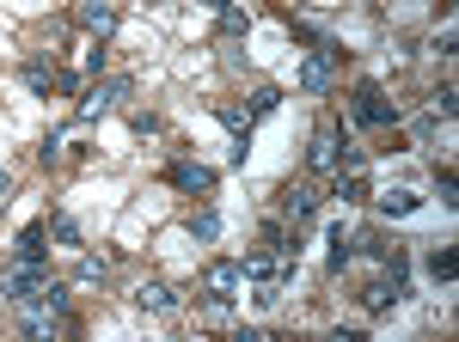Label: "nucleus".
<instances>
[{"mask_svg":"<svg viewBox=\"0 0 459 342\" xmlns=\"http://www.w3.org/2000/svg\"><path fill=\"white\" fill-rule=\"evenodd\" d=\"M129 92H135V80H129V73H110V80H86V86H80V110H74V116H80V123H99V116H110V110L129 98Z\"/></svg>","mask_w":459,"mask_h":342,"instance_id":"1","label":"nucleus"},{"mask_svg":"<svg viewBox=\"0 0 459 342\" xmlns=\"http://www.w3.org/2000/svg\"><path fill=\"white\" fill-rule=\"evenodd\" d=\"M43 281H49V263H6V275H0V300H6V306H25Z\"/></svg>","mask_w":459,"mask_h":342,"instance_id":"2","label":"nucleus"},{"mask_svg":"<svg viewBox=\"0 0 459 342\" xmlns=\"http://www.w3.org/2000/svg\"><path fill=\"white\" fill-rule=\"evenodd\" d=\"M337 56H343V49H337V43H318L313 56H307V62H300V92H331V86H337Z\"/></svg>","mask_w":459,"mask_h":342,"instance_id":"3","label":"nucleus"},{"mask_svg":"<svg viewBox=\"0 0 459 342\" xmlns=\"http://www.w3.org/2000/svg\"><path fill=\"white\" fill-rule=\"evenodd\" d=\"M398 300H404V257H392L386 269H380L374 281H368V294H361V306H368V312H392Z\"/></svg>","mask_w":459,"mask_h":342,"instance_id":"4","label":"nucleus"},{"mask_svg":"<svg viewBox=\"0 0 459 342\" xmlns=\"http://www.w3.org/2000/svg\"><path fill=\"white\" fill-rule=\"evenodd\" d=\"M355 123H368V129L398 123V110H392V98H386V86H380V80H361V86H355Z\"/></svg>","mask_w":459,"mask_h":342,"instance_id":"5","label":"nucleus"},{"mask_svg":"<svg viewBox=\"0 0 459 342\" xmlns=\"http://www.w3.org/2000/svg\"><path fill=\"white\" fill-rule=\"evenodd\" d=\"M318 202H325V190H318V184H288V190H282V220L300 233V227L318 214Z\"/></svg>","mask_w":459,"mask_h":342,"instance_id":"6","label":"nucleus"},{"mask_svg":"<svg viewBox=\"0 0 459 342\" xmlns=\"http://www.w3.org/2000/svg\"><path fill=\"white\" fill-rule=\"evenodd\" d=\"M203 287H209V300H233V294L246 287V269H239L233 257H214L209 275H203Z\"/></svg>","mask_w":459,"mask_h":342,"instance_id":"7","label":"nucleus"},{"mask_svg":"<svg viewBox=\"0 0 459 342\" xmlns=\"http://www.w3.org/2000/svg\"><path fill=\"white\" fill-rule=\"evenodd\" d=\"M166 177H172V190H178V196H209V190H214V171L203 166V159H178V166L166 171Z\"/></svg>","mask_w":459,"mask_h":342,"instance_id":"8","label":"nucleus"},{"mask_svg":"<svg viewBox=\"0 0 459 342\" xmlns=\"http://www.w3.org/2000/svg\"><path fill=\"white\" fill-rule=\"evenodd\" d=\"M343 141H350V135H343V129L325 116V123L313 129V171H337V153H343Z\"/></svg>","mask_w":459,"mask_h":342,"instance_id":"9","label":"nucleus"},{"mask_svg":"<svg viewBox=\"0 0 459 342\" xmlns=\"http://www.w3.org/2000/svg\"><path fill=\"white\" fill-rule=\"evenodd\" d=\"M135 306L153 312V318H178L184 300H178V287H166V281H142V287H135Z\"/></svg>","mask_w":459,"mask_h":342,"instance_id":"10","label":"nucleus"},{"mask_svg":"<svg viewBox=\"0 0 459 342\" xmlns=\"http://www.w3.org/2000/svg\"><path fill=\"white\" fill-rule=\"evenodd\" d=\"M80 25L92 37H110L117 31V0H80Z\"/></svg>","mask_w":459,"mask_h":342,"instance_id":"11","label":"nucleus"},{"mask_svg":"<svg viewBox=\"0 0 459 342\" xmlns=\"http://www.w3.org/2000/svg\"><path fill=\"white\" fill-rule=\"evenodd\" d=\"M355 251H361V257H374V263H392V257H404V251H398V239H386L380 227L355 233Z\"/></svg>","mask_w":459,"mask_h":342,"instance_id":"12","label":"nucleus"},{"mask_svg":"<svg viewBox=\"0 0 459 342\" xmlns=\"http://www.w3.org/2000/svg\"><path fill=\"white\" fill-rule=\"evenodd\" d=\"M374 208H380L386 220H404V214H417V208H423V196H417V190H380Z\"/></svg>","mask_w":459,"mask_h":342,"instance_id":"13","label":"nucleus"},{"mask_svg":"<svg viewBox=\"0 0 459 342\" xmlns=\"http://www.w3.org/2000/svg\"><path fill=\"white\" fill-rule=\"evenodd\" d=\"M13 263H49V244H43V227H25L13 239Z\"/></svg>","mask_w":459,"mask_h":342,"instance_id":"14","label":"nucleus"},{"mask_svg":"<svg viewBox=\"0 0 459 342\" xmlns=\"http://www.w3.org/2000/svg\"><path fill=\"white\" fill-rule=\"evenodd\" d=\"M331 196H343V202L374 196V190H368V166H361V171H331Z\"/></svg>","mask_w":459,"mask_h":342,"instance_id":"15","label":"nucleus"},{"mask_svg":"<svg viewBox=\"0 0 459 342\" xmlns=\"http://www.w3.org/2000/svg\"><path fill=\"white\" fill-rule=\"evenodd\" d=\"M325 263H331V269H350V263H355V233L343 227V220L331 227V251H325Z\"/></svg>","mask_w":459,"mask_h":342,"instance_id":"16","label":"nucleus"},{"mask_svg":"<svg viewBox=\"0 0 459 342\" xmlns=\"http://www.w3.org/2000/svg\"><path fill=\"white\" fill-rule=\"evenodd\" d=\"M105 275H110L105 251H80V263H74V281H80V287H92V281H105Z\"/></svg>","mask_w":459,"mask_h":342,"instance_id":"17","label":"nucleus"},{"mask_svg":"<svg viewBox=\"0 0 459 342\" xmlns=\"http://www.w3.org/2000/svg\"><path fill=\"white\" fill-rule=\"evenodd\" d=\"M25 86L43 98V92L56 86V56H31V62H25Z\"/></svg>","mask_w":459,"mask_h":342,"instance_id":"18","label":"nucleus"},{"mask_svg":"<svg viewBox=\"0 0 459 342\" xmlns=\"http://www.w3.org/2000/svg\"><path fill=\"white\" fill-rule=\"evenodd\" d=\"M246 31H251V13H246V6H239V0H233V6H221V37L233 43V37H246Z\"/></svg>","mask_w":459,"mask_h":342,"instance_id":"19","label":"nucleus"},{"mask_svg":"<svg viewBox=\"0 0 459 342\" xmlns=\"http://www.w3.org/2000/svg\"><path fill=\"white\" fill-rule=\"evenodd\" d=\"M214 116L233 129V141H251V110H239V104H214Z\"/></svg>","mask_w":459,"mask_h":342,"instance_id":"20","label":"nucleus"},{"mask_svg":"<svg viewBox=\"0 0 459 342\" xmlns=\"http://www.w3.org/2000/svg\"><path fill=\"white\" fill-rule=\"evenodd\" d=\"M429 275H435L441 287H447V281H454V275H459V257H454V251H447V244H441V251H429Z\"/></svg>","mask_w":459,"mask_h":342,"instance_id":"21","label":"nucleus"},{"mask_svg":"<svg viewBox=\"0 0 459 342\" xmlns=\"http://www.w3.org/2000/svg\"><path fill=\"white\" fill-rule=\"evenodd\" d=\"M276 104H282V92H276V86H257V92H251V116H270V110H276Z\"/></svg>","mask_w":459,"mask_h":342,"instance_id":"22","label":"nucleus"},{"mask_svg":"<svg viewBox=\"0 0 459 342\" xmlns=\"http://www.w3.org/2000/svg\"><path fill=\"white\" fill-rule=\"evenodd\" d=\"M190 233H196V239L209 244L214 233H221V214H214V208H203V214H190Z\"/></svg>","mask_w":459,"mask_h":342,"instance_id":"23","label":"nucleus"},{"mask_svg":"<svg viewBox=\"0 0 459 342\" xmlns=\"http://www.w3.org/2000/svg\"><path fill=\"white\" fill-rule=\"evenodd\" d=\"M435 190H441V208H459V177L454 171H435Z\"/></svg>","mask_w":459,"mask_h":342,"instance_id":"24","label":"nucleus"},{"mask_svg":"<svg viewBox=\"0 0 459 342\" xmlns=\"http://www.w3.org/2000/svg\"><path fill=\"white\" fill-rule=\"evenodd\" d=\"M49 233H56L62 244H80V220H74V214H56V220H49Z\"/></svg>","mask_w":459,"mask_h":342,"instance_id":"25","label":"nucleus"},{"mask_svg":"<svg viewBox=\"0 0 459 342\" xmlns=\"http://www.w3.org/2000/svg\"><path fill=\"white\" fill-rule=\"evenodd\" d=\"M459 110V92L454 86H441V92H435V116H441V123H447V116H454Z\"/></svg>","mask_w":459,"mask_h":342,"instance_id":"26","label":"nucleus"},{"mask_svg":"<svg viewBox=\"0 0 459 342\" xmlns=\"http://www.w3.org/2000/svg\"><path fill=\"white\" fill-rule=\"evenodd\" d=\"M13 202V177H6V171H0V208Z\"/></svg>","mask_w":459,"mask_h":342,"instance_id":"27","label":"nucleus"},{"mask_svg":"<svg viewBox=\"0 0 459 342\" xmlns=\"http://www.w3.org/2000/svg\"><path fill=\"white\" fill-rule=\"evenodd\" d=\"M203 6H209V13H221V6H233V0H203Z\"/></svg>","mask_w":459,"mask_h":342,"instance_id":"28","label":"nucleus"}]
</instances>
